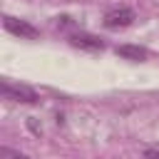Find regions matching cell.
<instances>
[{"label": "cell", "mask_w": 159, "mask_h": 159, "mask_svg": "<svg viewBox=\"0 0 159 159\" xmlns=\"http://www.w3.org/2000/svg\"><path fill=\"white\" fill-rule=\"evenodd\" d=\"M137 20V15H134V10L132 7H112L109 12H104V27L107 30H119V27H127V25H132Z\"/></svg>", "instance_id": "cell-2"}, {"label": "cell", "mask_w": 159, "mask_h": 159, "mask_svg": "<svg viewBox=\"0 0 159 159\" xmlns=\"http://www.w3.org/2000/svg\"><path fill=\"white\" fill-rule=\"evenodd\" d=\"M114 52H117L119 57H124V60H134V62L147 60V50H144V47H139V45H119Z\"/></svg>", "instance_id": "cell-5"}, {"label": "cell", "mask_w": 159, "mask_h": 159, "mask_svg": "<svg viewBox=\"0 0 159 159\" xmlns=\"http://www.w3.org/2000/svg\"><path fill=\"white\" fill-rule=\"evenodd\" d=\"M0 159H30L27 154L17 152V149H10V147H0Z\"/></svg>", "instance_id": "cell-6"}, {"label": "cell", "mask_w": 159, "mask_h": 159, "mask_svg": "<svg viewBox=\"0 0 159 159\" xmlns=\"http://www.w3.org/2000/svg\"><path fill=\"white\" fill-rule=\"evenodd\" d=\"M144 159H159V152L157 149H147L144 152Z\"/></svg>", "instance_id": "cell-7"}, {"label": "cell", "mask_w": 159, "mask_h": 159, "mask_svg": "<svg viewBox=\"0 0 159 159\" xmlns=\"http://www.w3.org/2000/svg\"><path fill=\"white\" fill-rule=\"evenodd\" d=\"M2 25H5L7 32H12V35H17V37H25V40H35V37L40 35L37 27H32L30 22L17 20V17H12V15H5V17H2Z\"/></svg>", "instance_id": "cell-3"}, {"label": "cell", "mask_w": 159, "mask_h": 159, "mask_svg": "<svg viewBox=\"0 0 159 159\" xmlns=\"http://www.w3.org/2000/svg\"><path fill=\"white\" fill-rule=\"evenodd\" d=\"M70 42L80 50H89V52H97V50H104V42L97 37V35H89V32H75L70 35Z\"/></svg>", "instance_id": "cell-4"}, {"label": "cell", "mask_w": 159, "mask_h": 159, "mask_svg": "<svg viewBox=\"0 0 159 159\" xmlns=\"http://www.w3.org/2000/svg\"><path fill=\"white\" fill-rule=\"evenodd\" d=\"M0 92H2L5 99H12V102H25V104L40 102V94H37L32 87H27V84H15V82H10V80H2V82H0Z\"/></svg>", "instance_id": "cell-1"}]
</instances>
